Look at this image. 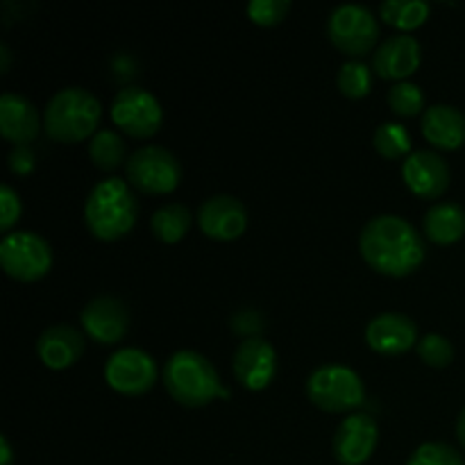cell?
Returning <instances> with one entry per match:
<instances>
[{
    "label": "cell",
    "mask_w": 465,
    "mask_h": 465,
    "mask_svg": "<svg viewBox=\"0 0 465 465\" xmlns=\"http://www.w3.org/2000/svg\"><path fill=\"white\" fill-rule=\"evenodd\" d=\"M402 177L416 195L434 200L450 186V166L440 153L431 148H418L407 154L402 163Z\"/></svg>",
    "instance_id": "obj_13"
},
{
    "label": "cell",
    "mask_w": 465,
    "mask_h": 465,
    "mask_svg": "<svg viewBox=\"0 0 465 465\" xmlns=\"http://www.w3.org/2000/svg\"><path fill=\"white\" fill-rule=\"evenodd\" d=\"M372 143H375L377 153L386 159H398L411 153V134H409L407 127L393 121L377 125Z\"/></svg>",
    "instance_id": "obj_26"
},
{
    "label": "cell",
    "mask_w": 465,
    "mask_h": 465,
    "mask_svg": "<svg viewBox=\"0 0 465 465\" xmlns=\"http://www.w3.org/2000/svg\"><path fill=\"white\" fill-rule=\"evenodd\" d=\"M422 48L420 41L409 32H398L381 41L372 54V66L381 77L389 80H407L420 66Z\"/></svg>",
    "instance_id": "obj_17"
},
{
    "label": "cell",
    "mask_w": 465,
    "mask_h": 465,
    "mask_svg": "<svg viewBox=\"0 0 465 465\" xmlns=\"http://www.w3.org/2000/svg\"><path fill=\"white\" fill-rule=\"evenodd\" d=\"M359 252L375 271L402 277L422 263L425 241L409 218L398 213H380L361 227Z\"/></svg>",
    "instance_id": "obj_1"
},
{
    "label": "cell",
    "mask_w": 465,
    "mask_h": 465,
    "mask_svg": "<svg viewBox=\"0 0 465 465\" xmlns=\"http://www.w3.org/2000/svg\"><path fill=\"white\" fill-rule=\"evenodd\" d=\"M21 195L9 184L0 186V230L7 232L21 216Z\"/></svg>",
    "instance_id": "obj_31"
},
{
    "label": "cell",
    "mask_w": 465,
    "mask_h": 465,
    "mask_svg": "<svg viewBox=\"0 0 465 465\" xmlns=\"http://www.w3.org/2000/svg\"><path fill=\"white\" fill-rule=\"evenodd\" d=\"M7 163L9 168H12V173L25 175V173H30L32 168H35V153H32L30 145H14V148L9 150Z\"/></svg>",
    "instance_id": "obj_32"
},
{
    "label": "cell",
    "mask_w": 465,
    "mask_h": 465,
    "mask_svg": "<svg viewBox=\"0 0 465 465\" xmlns=\"http://www.w3.org/2000/svg\"><path fill=\"white\" fill-rule=\"evenodd\" d=\"M291 0H250L248 16L259 25H275L289 14Z\"/></svg>",
    "instance_id": "obj_30"
},
{
    "label": "cell",
    "mask_w": 465,
    "mask_h": 465,
    "mask_svg": "<svg viewBox=\"0 0 465 465\" xmlns=\"http://www.w3.org/2000/svg\"><path fill=\"white\" fill-rule=\"evenodd\" d=\"M457 439L465 450V407L461 409V413H459V418H457Z\"/></svg>",
    "instance_id": "obj_35"
},
{
    "label": "cell",
    "mask_w": 465,
    "mask_h": 465,
    "mask_svg": "<svg viewBox=\"0 0 465 465\" xmlns=\"http://www.w3.org/2000/svg\"><path fill=\"white\" fill-rule=\"evenodd\" d=\"M163 386L184 407H204L216 395H227L213 363L195 350H177L168 357L163 363Z\"/></svg>",
    "instance_id": "obj_4"
},
{
    "label": "cell",
    "mask_w": 465,
    "mask_h": 465,
    "mask_svg": "<svg viewBox=\"0 0 465 465\" xmlns=\"http://www.w3.org/2000/svg\"><path fill=\"white\" fill-rule=\"evenodd\" d=\"M139 200L123 177L109 175L95 182L84 203V223L91 234L103 241H116L134 227Z\"/></svg>",
    "instance_id": "obj_2"
},
{
    "label": "cell",
    "mask_w": 465,
    "mask_h": 465,
    "mask_svg": "<svg viewBox=\"0 0 465 465\" xmlns=\"http://www.w3.org/2000/svg\"><path fill=\"white\" fill-rule=\"evenodd\" d=\"M389 104L400 116H416L425 107V94L416 82L400 80L389 89Z\"/></svg>",
    "instance_id": "obj_27"
},
{
    "label": "cell",
    "mask_w": 465,
    "mask_h": 465,
    "mask_svg": "<svg viewBox=\"0 0 465 465\" xmlns=\"http://www.w3.org/2000/svg\"><path fill=\"white\" fill-rule=\"evenodd\" d=\"M127 182L143 193H171L182 180V163L163 145H141L125 163Z\"/></svg>",
    "instance_id": "obj_7"
},
{
    "label": "cell",
    "mask_w": 465,
    "mask_h": 465,
    "mask_svg": "<svg viewBox=\"0 0 465 465\" xmlns=\"http://www.w3.org/2000/svg\"><path fill=\"white\" fill-rule=\"evenodd\" d=\"M84 345V334L77 327L68 325V322H57L41 331L36 339V352L45 366L53 371H62V368L73 366L82 357Z\"/></svg>",
    "instance_id": "obj_18"
},
{
    "label": "cell",
    "mask_w": 465,
    "mask_h": 465,
    "mask_svg": "<svg viewBox=\"0 0 465 465\" xmlns=\"http://www.w3.org/2000/svg\"><path fill=\"white\" fill-rule=\"evenodd\" d=\"M89 157L103 171H114L121 163H125L130 159V154H127L125 139L116 130L100 127L89 141Z\"/></svg>",
    "instance_id": "obj_22"
},
{
    "label": "cell",
    "mask_w": 465,
    "mask_h": 465,
    "mask_svg": "<svg viewBox=\"0 0 465 465\" xmlns=\"http://www.w3.org/2000/svg\"><path fill=\"white\" fill-rule=\"evenodd\" d=\"M416 348L422 361L431 368H445L454 359V343L448 336L436 334V331H430V334L422 336Z\"/></svg>",
    "instance_id": "obj_29"
},
{
    "label": "cell",
    "mask_w": 465,
    "mask_h": 465,
    "mask_svg": "<svg viewBox=\"0 0 465 465\" xmlns=\"http://www.w3.org/2000/svg\"><path fill=\"white\" fill-rule=\"evenodd\" d=\"M422 230L427 239L439 245L457 243L465 234V209L452 200L434 203L422 218Z\"/></svg>",
    "instance_id": "obj_21"
},
{
    "label": "cell",
    "mask_w": 465,
    "mask_h": 465,
    "mask_svg": "<svg viewBox=\"0 0 465 465\" xmlns=\"http://www.w3.org/2000/svg\"><path fill=\"white\" fill-rule=\"evenodd\" d=\"M14 452L12 445H9L7 436H0V465H12Z\"/></svg>",
    "instance_id": "obj_34"
},
{
    "label": "cell",
    "mask_w": 465,
    "mask_h": 465,
    "mask_svg": "<svg viewBox=\"0 0 465 465\" xmlns=\"http://www.w3.org/2000/svg\"><path fill=\"white\" fill-rule=\"evenodd\" d=\"M82 327L98 343H118L130 330V309L116 295H95L80 313Z\"/></svg>",
    "instance_id": "obj_12"
},
{
    "label": "cell",
    "mask_w": 465,
    "mask_h": 465,
    "mask_svg": "<svg viewBox=\"0 0 465 465\" xmlns=\"http://www.w3.org/2000/svg\"><path fill=\"white\" fill-rule=\"evenodd\" d=\"M430 3L427 0H384L380 5V14L389 25L400 30H413L430 16Z\"/></svg>",
    "instance_id": "obj_24"
},
{
    "label": "cell",
    "mask_w": 465,
    "mask_h": 465,
    "mask_svg": "<svg viewBox=\"0 0 465 465\" xmlns=\"http://www.w3.org/2000/svg\"><path fill=\"white\" fill-rule=\"evenodd\" d=\"M380 440V425L368 413H350L336 427L331 450L336 461L343 465H361L372 457Z\"/></svg>",
    "instance_id": "obj_11"
},
{
    "label": "cell",
    "mask_w": 465,
    "mask_h": 465,
    "mask_svg": "<svg viewBox=\"0 0 465 465\" xmlns=\"http://www.w3.org/2000/svg\"><path fill=\"white\" fill-rule=\"evenodd\" d=\"M327 35L343 53L361 57L375 48L380 39V21L361 3H341L327 18Z\"/></svg>",
    "instance_id": "obj_8"
},
{
    "label": "cell",
    "mask_w": 465,
    "mask_h": 465,
    "mask_svg": "<svg viewBox=\"0 0 465 465\" xmlns=\"http://www.w3.org/2000/svg\"><path fill=\"white\" fill-rule=\"evenodd\" d=\"M277 372V352L262 336H248L234 352V375L245 389L262 391Z\"/></svg>",
    "instance_id": "obj_15"
},
{
    "label": "cell",
    "mask_w": 465,
    "mask_h": 465,
    "mask_svg": "<svg viewBox=\"0 0 465 465\" xmlns=\"http://www.w3.org/2000/svg\"><path fill=\"white\" fill-rule=\"evenodd\" d=\"M0 59H3V64H0V71L5 73L9 68V59H12V53H9L7 44H0Z\"/></svg>",
    "instance_id": "obj_36"
},
{
    "label": "cell",
    "mask_w": 465,
    "mask_h": 465,
    "mask_svg": "<svg viewBox=\"0 0 465 465\" xmlns=\"http://www.w3.org/2000/svg\"><path fill=\"white\" fill-rule=\"evenodd\" d=\"M366 341L375 352L395 357V354H404L418 343V325L407 313H377L366 325Z\"/></svg>",
    "instance_id": "obj_16"
},
{
    "label": "cell",
    "mask_w": 465,
    "mask_h": 465,
    "mask_svg": "<svg viewBox=\"0 0 465 465\" xmlns=\"http://www.w3.org/2000/svg\"><path fill=\"white\" fill-rule=\"evenodd\" d=\"M112 121L130 136H153L163 121L162 103L143 86H123L114 95Z\"/></svg>",
    "instance_id": "obj_9"
},
{
    "label": "cell",
    "mask_w": 465,
    "mask_h": 465,
    "mask_svg": "<svg viewBox=\"0 0 465 465\" xmlns=\"http://www.w3.org/2000/svg\"><path fill=\"white\" fill-rule=\"evenodd\" d=\"M100 100L84 86H64L50 95L44 109V127L50 139L62 143H75V141L94 136L98 127Z\"/></svg>",
    "instance_id": "obj_3"
},
{
    "label": "cell",
    "mask_w": 465,
    "mask_h": 465,
    "mask_svg": "<svg viewBox=\"0 0 465 465\" xmlns=\"http://www.w3.org/2000/svg\"><path fill=\"white\" fill-rule=\"evenodd\" d=\"M404 465H465L459 450L440 440H427L418 445Z\"/></svg>",
    "instance_id": "obj_28"
},
{
    "label": "cell",
    "mask_w": 465,
    "mask_h": 465,
    "mask_svg": "<svg viewBox=\"0 0 465 465\" xmlns=\"http://www.w3.org/2000/svg\"><path fill=\"white\" fill-rule=\"evenodd\" d=\"M336 84H339L341 94L348 98H363L372 86V73L363 59H348L341 64L339 73H336Z\"/></svg>",
    "instance_id": "obj_25"
},
{
    "label": "cell",
    "mask_w": 465,
    "mask_h": 465,
    "mask_svg": "<svg viewBox=\"0 0 465 465\" xmlns=\"http://www.w3.org/2000/svg\"><path fill=\"white\" fill-rule=\"evenodd\" d=\"M41 130V118L35 103L16 91L0 95V132L16 145H27Z\"/></svg>",
    "instance_id": "obj_19"
},
{
    "label": "cell",
    "mask_w": 465,
    "mask_h": 465,
    "mask_svg": "<svg viewBox=\"0 0 465 465\" xmlns=\"http://www.w3.org/2000/svg\"><path fill=\"white\" fill-rule=\"evenodd\" d=\"M191 212L186 204L182 203H168L162 204L157 212L150 218V227H153V234L157 236L163 243H177L182 236L189 232L191 227Z\"/></svg>",
    "instance_id": "obj_23"
},
{
    "label": "cell",
    "mask_w": 465,
    "mask_h": 465,
    "mask_svg": "<svg viewBox=\"0 0 465 465\" xmlns=\"http://www.w3.org/2000/svg\"><path fill=\"white\" fill-rule=\"evenodd\" d=\"M0 266L14 280L35 282L53 266V248L36 232H7L0 241Z\"/></svg>",
    "instance_id": "obj_6"
},
{
    "label": "cell",
    "mask_w": 465,
    "mask_h": 465,
    "mask_svg": "<svg viewBox=\"0 0 465 465\" xmlns=\"http://www.w3.org/2000/svg\"><path fill=\"white\" fill-rule=\"evenodd\" d=\"M422 134L436 148H461L465 143V114L448 103L431 104L422 114Z\"/></svg>",
    "instance_id": "obj_20"
},
{
    "label": "cell",
    "mask_w": 465,
    "mask_h": 465,
    "mask_svg": "<svg viewBox=\"0 0 465 465\" xmlns=\"http://www.w3.org/2000/svg\"><path fill=\"white\" fill-rule=\"evenodd\" d=\"M200 230L216 241L239 239L248 225V212L245 204L236 195L216 193L209 195L198 209Z\"/></svg>",
    "instance_id": "obj_14"
},
{
    "label": "cell",
    "mask_w": 465,
    "mask_h": 465,
    "mask_svg": "<svg viewBox=\"0 0 465 465\" xmlns=\"http://www.w3.org/2000/svg\"><path fill=\"white\" fill-rule=\"evenodd\" d=\"M232 330L239 331V334H250V336H257V331L262 330L263 321L262 316H259V312H254V309H243V312L236 313L234 318H232Z\"/></svg>",
    "instance_id": "obj_33"
},
{
    "label": "cell",
    "mask_w": 465,
    "mask_h": 465,
    "mask_svg": "<svg viewBox=\"0 0 465 465\" xmlns=\"http://www.w3.org/2000/svg\"><path fill=\"white\" fill-rule=\"evenodd\" d=\"M307 395L316 407L330 413H343L366 402V386L354 368L343 363H322L309 375Z\"/></svg>",
    "instance_id": "obj_5"
},
{
    "label": "cell",
    "mask_w": 465,
    "mask_h": 465,
    "mask_svg": "<svg viewBox=\"0 0 465 465\" xmlns=\"http://www.w3.org/2000/svg\"><path fill=\"white\" fill-rule=\"evenodd\" d=\"M159 377L153 354L141 348H118L104 361V380L114 391L125 395H141L154 386Z\"/></svg>",
    "instance_id": "obj_10"
}]
</instances>
